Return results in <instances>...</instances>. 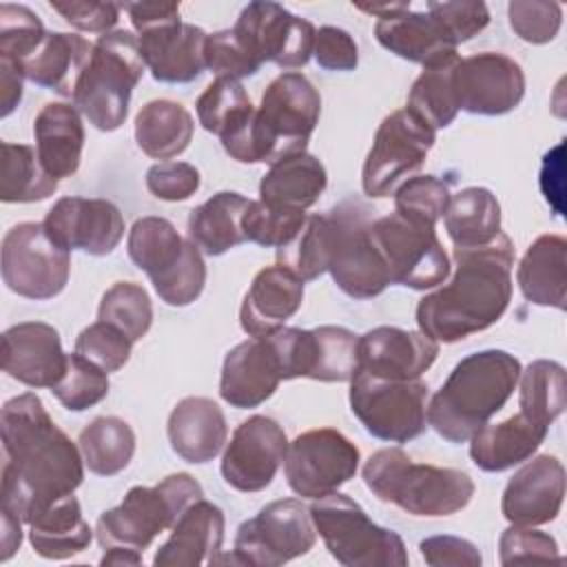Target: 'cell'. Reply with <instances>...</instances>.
I'll list each match as a JSON object with an SVG mask.
<instances>
[{"mask_svg":"<svg viewBox=\"0 0 567 567\" xmlns=\"http://www.w3.org/2000/svg\"><path fill=\"white\" fill-rule=\"evenodd\" d=\"M131 350H133V341L115 326L106 323V321H95L91 326H86L73 346V352H78L80 357L89 359L91 363L100 365L104 372H117L120 368H124L131 359Z\"/></svg>","mask_w":567,"mask_h":567,"instance_id":"obj_52","label":"cell"},{"mask_svg":"<svg viewBox=\"0 0 567 567\" xmlns=\"http://www.w3.org/2000/svg\"><path fill=\"white\" fill-rule=\"evenodd\" d=\"M512 31L527 44L551 42L563 24V7L547 0H512L507 4Z\"/></svg>","mask_w":567,"mask_h":567,"instance_id":"obj_53","label":"cell"},{"mask_svg":"<svg viewBox=\"0 0 567 567\" xmlns=\"http://www.w3.org/2000/svg\"><path fill=\"white\" fill-rule=\"evenodd\" d=\"M146 71L137 35L113 29L93 42L91 62L73 93V106L97 131H117L126 115L133 89Z\"/></svg>","mask_w":567,"mask_h":567,"instance_id":"obj_5","label":"cell"},{"mask_svg":"<svg viewBox=\"0 0 567 567\" xmlns=\"http://www.w3.org/2000/svg\"><path fill=\"white\" fill-rule=\"evenodd\" d=\"M122 9L128 13V20L137 33L182 22L177 2H124Z\"/></svg>","mask_w":567,"mask_h":567,"instance_id":"obj_61","label":"cell"},{"mask_svg":"<svg viewBox=\"0 0 567 567\" xmlns=\"http://www.w3.org/2000/svg\"><path fill=\"white\" fill-rule=\"evenodd\" d=\"M206 69H210L217 78L241 80L255 75L261 64L246 51L233 29H221L208 33L206 40Z\"/></svg>","mask_w":567,"mask_h":567,"instance_id":"obj_55","label":"cell"},{"mask_svg":"<svg viewBox=\"0 0 567 567\" xmlns=\"http://www.w3.org/2000/svg\"><path fill=\"white\" fill-rule=\"evenodd\" d=\"M321 95L299 71L279 73L264 91L252 122V164H268L306 153L319 124Z\"/></svg>","mask_w":567,"mask_h":567,"instance_id":"obj_7","label":"cell"},{"mask_svg":"<svg viewBox=\"0 0 567 567\" xmlns=\"http://www.w3.org/2000/svg\"><path fill=\"white\" fill-rule=\"evenodd\" d=\"M195 111L202 128L217 135L235 162L250 164V135L257 109L239 80L215 78L197 97Z\"/></svg>","mask_w":567,"mask_h":567,"instance_id":"obj_26","label":"cell"},{"mask_svg":"<svg viewBox=\"0 0 567 567\" xmlns=\"http://www.w3.org/2000/svg\"><path fill=\"white\" fill-rule=\"evenodd\" d=\"M370 235L385 264L390 284L430 290L450 277V257L432 226L412 221L394 210L372 219Z\"/></svg>","mask_w":567,"mask_h":567,"instance_id":"obj_12","label":"cell"},{"mask_svg":"<svg viewBox=\"0 0 567 567\" xmlns=\"http://www.w3.org/2000/svg\"><path fill=\"white\" fill-rule=\"evenodd\" d=\"M306 219V210L250 199L241 226L246 241L259 244L264 248H281L299 235Z\"/></svg>","mask_w":567,"mask_h":567,"instance_id":"obj_46","label":"cell"},{"mask_svg":"<svg viewBox=\"0 0 567 567\" xmlns=\"http://www.w3.org/2000/svg\"><path fill=\"white\" fill-rule=\"evenodd\" d=\"M204 286H206V264H204L202 250L190 239H186V248L177 266L168 275H164L159 281L153 284L157 297L173 308H184L197 301Z\"/></svg>","mask_w":567,"mask_h":567,"instance_id":"obj_51","label":"cell"},{"mask_svg":"<svg viewBox=\"0 0 567 567\" xmlns=\"http://www.w3.org/2000/svg\"><path fill=\"white\" fill-rule=\"evenodd\" d=\"M93 540V529L82 516L80 501L69 494L55 501L29 523V543L47 560H66L84 551Z\"/></svg>","mask_w":567,"mask_h":567,"instance_id":"obj_37","label":"cell"},{"mask_svg":"<svg viewBox=\"0 0 567 567\" xmlns=\"http://www.w3.org/2000/svg\"><path fill=\"white\" fill-rule=\"evenodd\" d=\"M22 69L18 62L9 60V58H0V100H2V109L0 115L9 117L16 106L22 100Z\"/></svg>","mask_w":567,"mask_h":567,"instance_id":"obj_62","label":"cell"},{"mask_svg":"<svg viewBox=\"0 0 567 567\" xmlns=\"http://www.w3.org/2000/svg\"><path fill=\"white\" fill-rule=\"evenodd\" d=\"M326 272L337 288L352 299H372L390 286L385 264L372 241V210L357 197H348L323 213Z\"/></svg>","mask_w":567,"mask_h":567,"instance_id":"obj_8","label":"cell"},{"mask_svg":"<svg viewBox=\"0 0 567 567\" xmlns=\"http://www.w3.org/2000/svg\"><path fill=\"white\" fill-rule=\"evenodd\" d=\"M310 518L330 556L346 567H405L403 538L370 520L365 509L339 489L315 498Z\"/></svg>","mask_w":567,"mask_h":567,"instance_id":"obj_9","label":"cell"},{"mask_svg":"<svg viewBox=\"0 0 567 567\" xmlns=\"http://www.w3.org/2000/svg\"><path fill=\"white\" fill-rule=\"evenodd\" d=\"M436 131L408 106L392 111L379 124L361 168V188L368 197H390L425 162Z\"/></svg>","mask_w":567,"mask_h":567,"instance_id":"obj_13","label":"cell"},{"mask_svg":"<svg viewBox=\"0 0 567 567\" xmlns=\"http://www.w3.org/2000/svg\"><path fill=\"white\" fill-rule=\"evenodd\" d=\"M452 84L458 111L472 115H505L525 97L520 64L496 51L458 58Z\"/></svg>","mask_w":567,"mask_h":567,"instance_id":"obj_17","label":"cell"},{"mask_svg":"<svg viewBox=\"0 0 567 567\" xmlns=\"http://www.w3.org/2000/svg\"><path fill=\"white\" fill-rule=\"evenodd\" d=\"M277 264L295 272L301 281L319 279L326 272V224L323 215H308L299 235L277 248Z\"/></svg>","mask_w":567,"mask_h":567,"instance_id":"obj_49","label":"cell"},{"mask_svg":"<svg viewBox=\"0 0 567 567\" xmlns=\"http://www.w3.org/2000/svg\"><path fill=\"white\" fill-rule=\"evenodd\" d=\"M518 408L540 425H551L565 410V368L551 359H536L518 377Z\"/></svg>","mask_w":567,"mask_h":567,"instance_id":"obj_43","label":"cell"},{"mask_svg":"<svg viewBox=\"0 0 567 567\" xmlns=\"http://www.w3.org/2000/svg\"><path fill=\"white\" fill-rule=\"evenodd\" d=\"M97 319L120 328L133 343L146 337L153 323V303L144 286L115 281L100 299Z\"/></svg>","mask_w":567,"mask_h":567,"instance_id":"obj_45","label":"cell"},{"mask_svg":"<svg viewBox=\"0 0 567 567\" xmlns=\"http://www.w3.org/2000/svg\"><path fill=\"white\" fill-rule=\"evenodd\" d=\"M520 361L507 350L463 357L427 403V425L447 443H465L503 410L516 390Z\"/></svg>","mask_w":567,"mask_h":567,"instance_id":"obj_3","label":"cell"},{"mask_svg":"<svg viewBox=\"0 0 567 567\" xmlns=\"http://www.w3.org/2000/svg\"><path fill=\"white\" fill-rule=\"evenodd\" d=\"M142 563V551L131 549V547H106L104 556L100 558V565H140Z\"/></svg>","mask_w":567,"mask_h":567,"instance_id":"obj_64","label":"cell"},{"mask_svg":"<svg viewBox=\"0 0 567 567\" xmlns=\"http://www.w3.org/2000/svg\"><path fill=\"white\" fill-rule=\"evenodd\" d=\"M93 44L64 31H47L42 44L20 64L24 80L49 89L62 97H73L89 62Z\"/></svg>","mask_w":567,"mask_h":567,"instance_id":"obj_31","label":"cell"},{"mask_svg":"<svg viewBox=\"0 0 567 567\" xmlns=\"http://www.w3.org/2000/svg\"><path fill=\"white\" fill-rule=\"evenodd\" d=\"M35 151L44 171L55 179L78 173L84 148L82 113L66 102H49L33 120Z\"/></svg>","mask_w":567,"mask_h":567,"instance_id":"obj_33","label":"cell"},{"mask_svg":"<svg viewBox=\"0 0 567 567\" xmlns=\"http://www.w3.org/2000/svg\"><path fill=\"white\" fill-rule=\"evenodd\" d=\"M0 153V199L4 204H33L58 190V179L44 171L33 146L2 142Z\"/></svg>","mask_w":567,"mask_h":567,"instance_id":"obj_42","label":"cell"},{"mask_svg":"<svg viewBox=\"0 0 567 567\" xmlns=\"http://www.w3.org/2000/svg\"><path fill=\"white\" fill-rule=\"evenodd\" d=\"M328 186L326 166L312 153L275 162L259 182V199L275 206L306 210L319 202Z\"/></svg>","mask_w":567,"mask_h":567,"instance_id":"obj_36","label":"cell"},{"mask_svg":"<svg viewBox=\"0 0 567 567\" xmlns=\"http://www.w3.org/2000/svg\"><path fill=\"white\" fill-rule=\"evenodd\" d=\"M450 186L436 175H412L394 190V210L412 221L436 226L450 204Z\"/></svg>","mask_w":567,"mask_h":567,"instance_id":"obj_48","label":"cell"},{"mask_svg":"<svg viewBox=\"0 0 567 567\" xmlns=\"http://www.w3.org/2000/svg\"><path fill=\"white\" fill-rule=\"evenodd\" d=\"M47 29L24 4H0V58L22 64L44 40Z\"/></svg>","mask_w":567,"mask_h":567,"instance_id":"obj_50","label":"cell"},{"mask_svg":"<svg viewBox=\"0 0 567 567\" xmlns=\"http://www.w3.org/2000/svg\"><path fill=\"white\" fill-rule=\"evenodd\" d=\"M171 450L186 463L213 461L228 443V423L221 408L208 396L177 401L166 421Z\"/></svg>","mask_w":567,"mask_h":567,"instance_id":"obj_30","label":"cell"},{"mask_svg":"<svg viewBox=\"0 0 567 567\" xmlns=\"http://www.w3.org/2000/svg\"><path fill=\"white\" fill-rule=\"evenodd\" d=\"M208 33L190 22H173L137 33L140 53L153 80L164 84H186L206 69Z\"/></svg>","mask_w":567,"mask_h":567,"instance_id":"obj_27","label":"cell"},{"mask_svg":"<svg viewBox=\"0 0 567 567\" xmlns=\"http://www.w3.org/2000/svg\"><path fill=\"white\" fill-rule=\"evenodd\" d=\"M456 62L458 55L434 66H425L408 93V109L414 111L434 131L450 126L458 113L452 84Z\"/></svg>","mask_w":567,"mask_h":567,"instance_id":"obj_44","label":"cell"},{"mask_svg":"<svg viewBox=\"0 0 567 567\" xmlns=\"http://www.w3.org/2000/svg\"><path fill=\"white\" fill-rule=\"evenodd\" d=\"M565 501V467L551 454L527 458L501 496V514L509 525L538 527L551 523Z\"/></svg>","mask_w":567,"mask_h":567,"instance_id":"obj_22","label":"cell"},{"mask_svg":"<svg viewBox=\"0 0 567 567\" xmlns=\"http://www.w3.org/2000/svg\"><path fill=\"white\" fill-rule=\"evenodd\" d=\"M516 284L523 297L543 308L565 310L567 299V241L560 235H540L525 250Z\"/></svg>","mask_w":567,"mask_h":567,"instance_id":"obj_34","label":"cell"},{"mask_svg":"<svg viewBox=\"0 0 567 567\" xmlns=\"http://www.w3.org/2000/svg\"><path fill=\"white\" fill-rule=\"evenodd\" d=\"M71 252L58 246L42 221H22L2 237V281L24 299L58 297L69 281Z\"/></svg>","mask_w":567,"mask_h":567,"instance_id":"obj_14","label":"cell"},{"mask_svg":"<svg viewBox=\"0 0 567 567\" xmlns=\"http://www.w3.org/2000/svg\"><path fill=\"white\" fill-rule=\"evenodd\" d=\"M359 447L334 427H315L301 432L284 458V472L290 489L301 498H323L354 478L359 470Z\"/></svg>","mask_w":567,"mask_h":567,"instance_id":"obj_15","label":"cell"},{"mask_svg":"<svg viewBox=\"0 0 567 567\" xmlns=\"http://www.w3.org/2000/svg\"><path fill=\"white\" fill-rule=\"evenodd\" d=\"M199 498H204V489L199 481L186 472L168 474L153 487L135 485L117 507L100 514L95 538L102 549L120 545L144 551Z\"/></svg>","mask_w":567,"mask_h":567,"instance_id":"obj_6","label":"cell"},{"mask_svg":"<svg viewBox=\"0 0 567 567\" xmlns=\"http://www.w3.org/2000/svg\"><path fill=\"white\" fill-rule=\"evenodd\" d=\"M501 565L516 563H551L563 560L554 536L538 532L536 527L509 525L498 538Z\"/></svg>","mask_w":567,"mask_h":567,"instance_id":"obj_54","label":"cell"},{"mask_svg":"<svg viewBox=\"0 0 567 567\" xmlns=\"http://www.w3.org/2000/svg\"><path fill=\"white\" fill-rule=\"evenodd\" d=\"M84 465L97 476H115L135 454V432L120 416H95L78 436Z\"/></svg>","mask_w":567,"mask_h":567,"instance_id":"obj_41","label":"cell"},{"mask_svg":"<svg viewBox=\"0 0 567 567\" xmlns=\"http://www.w3.org/2000/svg\"><path fill=\"white\" fill-rule=\"evenodd\" d=\"M250 199L235 190H219L188 215V239L208 257H219L246 241L244 213Z\"/></svg>","mask_w":567,"mask_h":567,"instance_id":"obj_35","label":"cell"},{"mask_svg":"<svg viewBox=\"0 0 567 567\" xmlns=\"http://www.w3.org/2000/svg\"><path fill=\"white\" fill-rule=\"evenodd\" d=\"M419 551H421L423 560L432 567H445V565L478 567L483 563V556L472 540L452 536V534L430 536V538L421 540Z\"/></svg>","mask_w":567,"mask_h":567,"instance_id":"obj_60","label":"cell"},{"mask_svg":"<svg viewBox=\"0 0 567 567\" xmlns=\"http://www.w3.org/2000/svg\"><path fill=\"white\" fill-rule=\"evenodd\" d=\"M317 540L310 509L297 498H279L264 505L257 516L237 527L233 554H219L215 565L235 563L252 567H279L306 556Z\"/></svg>","mask_w":567,"mask_h":567,"instance_id":"obj_10","label":"cell"},{"mask_svg":"<svg viewBox=\"0 0 567 567\" xmlns=\"http://www.w3.org/2000/svg\"><path fill=\"white\" fill-rule=\"evenodd\" d=\"M454 248H478L494 241L501 230V204L489 188L467 186L450 197L443 215Z\"/></svg>","mask_w":567,"mask_h":567,"instance_id":"obj_39","label":"cell"},{"mask_svg":"<svg viewBox=\"0 0 567 567\" xmlns=\"http://www.w3.org/2000/svg\"><path fill=\"white\" fill-rule=\"evenodd\" d=\"M286 365L288 379L350 381L359 370V334L343 326L286 328Z\"/></svg>","mask_w":567,"mask_h":567,"instance_id":"obj_21","label":"cell"},{"mask_svg":"<svg viewBox=\"0 0 567 567\" xmlns=\"http://www.w3.org/2000/svg\"><path fill=\"white\" fill-rule=\"evenodd\" d=\"M2 516V536H0V560L7 563L22 545V518H18L13 512L0 507Z\"/></svg>","mask_w":567,"mask_h":567,"instance_id":"obj_63","label":"cell"},{"mask_svg":"<svg viewBox=\"0 0 567 567\" xmlns=\"http://www.w3.org/2000/svg\"><path fill=\"white\" fill-rule=\"evenodd\" d=\"M42 226L64 250H82L93 257L113 252L126 230L120 208L100 197H60Z\"/></svg>","mask_w":567,"mask_h":567,"instance_id":"obj_19","label":"cell"},{"mask_svg":"<svg viewBox=\"0 0 567 567\" xmlns=\"http://www.w3.org/2000/svg\"><path fill=\"white\" fill-rule=\"evenodd\" d=\"M312 55L326 71H354L359 64V47L354 38L339 27H321L315 35Z\"/></svg>","mask_w":567,"mask_h":567,"instance_id":"obj_59","label":"cell"},{"mask_svg":"<svg viewBox=\"0 0 567 567\" xmlns=\"http://www.w3.org/2000/svg\"><path fill=\"white\" fill-rule=\"evenodd\" d=\"M439 357V343L421 330L377 326L359 337V370L381 379H421Z\"/></svg>","mask_w":567,"mask_h":567,"instance_id":"obj_25","label":"cell"},{"mask_svg":"<svg viewBox=\"0 0 567 567\" xmlns=\"http://www.w3.org/2000/svg\"><path fill=\"white\" fill-rule=\"evenodd\" d=\"M109 388V372L73 352L66 357V370L62 379L51 388V394L69 412H84L106 399Z\"/></svg>","mask_w":567,"mask_h":567,"instance_id":"obj_47","label":"cell"},{"mask_svg":"<svg viewBox=\"0 0 567 567\" xmlns=\"http://www.w3.org/2000/svg\"><path fill=\"white\" fill-rule=\"evenodd\" d=\"M235 35L259 62H272L281 69H301L308 64L317 29L310 20L290 13L277 2H248L235 27Z\"/></svg>","mask_w":567,"mask_h":567,"instance_id":"obj_16","label":"cell"},{"mask_svg":"<svg viewBox=\"0 0 567 567\" xmlns=\"http://www.w3.org/2000/svg\"><path fill=\"white\" fill-rule=\"evenodd\" d=\"M350 410L379 441L408 443L427 427V383L357 372L350 379Z\"/></svg>","mask_w":567,"mask_h":567,"instance_id":"obj_11","label":"cell"},{"mask_svg":"<svg viewBox=\"0 0 567 567\" xmlns=\"http://www.w3.org/2000/svg\"><path fill=\"white\" fill-rule=\"evenodd\" d=\"M514 244L501 233L478 248H454V275L416 306L419 330L436 343H456L492 328L512 301Z\"/></svg>","mask_w":567,"mask_h":567,"instance_id":"obj_2","label":"cell"},{"mask_svg":"<svg viewBox=\"0 0 567 567\" xmlns=\"http://www.w3.org/2000/svg\"><path fill=\"white\" fill-rule=\"evenodd\" d=\"M4 450L0 507L31 523L55 501L73 494L84 481V458L49 416L35 392L4 401L0 410Z\"/></svg>","mask_w":567,"mask_h":567,"instance_id":"obj_1","label":"cell"},{"mask_svg":"<svg viewBox=\"0 0 567 567\" xmlns=\"http://www.w3.org/2000/svg\"><path fill=\"white\" fill-rule=\"evenodd\" d=\"M549 427L523 412L501 423H485L470 436V458L483 472H505L525 463L545 441Z\"/></svg>","mask_w":567,"mask_h":567,"instance_id":"obj_32","label":"cell"},{"mask_svg":"<svg viewBox=\"0 0 567 567\" xmlns=\"http://www.w3.org/2000/svg\"><path fill=\"white\" fill-rule=\"evenodd\" d=\"M288 452L286 430L270 416L252 414L241 421L221 454V476L237 492L266 489Z\"/></svg>","mask_w":567,"mask_h":567,"instance_id":"obj_18","label":"cell"},{"mask_svg":"<svg viewBox=\"0 0 567 567\" xmlns=\"http://www.w3.org/2000/svg\"><path fill=\"white\" fill-rule=\"evenodd\" d=\"M66 357L60 332L44 321H22L2 332V370L22 385L53 388Z\"/></svg>","mask_w":567,"mask_h":567,"instance_id":"obj_23","label":"cell"},{"mask_svg":"<svg viewBox=\"0 0 567 567\" xmlns=\"http://www.w3.org/2000/svg\"><path fill=\"white\" fill-rule=\"evenodd\" d=\"M135 142L153 159L168 162L182 155L195 133L193 115L173 100H151L135 115Z\"/></svg>","mask_w":567,"mask_h":567,"instance_id":"obj_38","label":"cell"},{"mask_svg":"<svg viewBox=\"0 0 567 567\" xmlns=\"http://www.w3.org/2000/svg\"><path fill=\"white\" fill-rule=\"evenodd\" d=\"M365 487L383 503L412 516H452L474 496L470 474L454 467L414 463L401 447H381L363 463Z\"/></svg>","mask_w":567,"mask_h":567,"instance_id":"obj_4","label":"cell"},{"mask_svg":"<svg viewBox=\"0 0 567 567\" xmlns=\"http://www.w3.org/2000/svg\"><path fill=\"white\" fill-rule=\"evenodd\" d=\"M281 381L284 370L270 337H248L224 357L219 396L237 410H248L266 403Z\"/></svg>","mask_w":567,"mask_h":567,"instance_id":"obj_24","label":"cell"},{"mask_svg":"<svg viewBox=\"0 0 567 567\" xmlns=\"http://www.w3.org/2000/svg\"><path fill=\"white\" fill-rule=\"evenodd\" d=\"M199 171L188 162H157L146 171V188L164 202H184L199 190Z\"/></svg>","mask_w":567,"mask_h":567,"instance_id":"obj_57","label":"cell"},{"mask_svg":"<svg viewBox=\"0 0 567 567\" xmlns=\"http://www.w3.org/2000/svg\"><path fill=\"white\" fill-rule=\"evenodd\" d=\"M303 303V281L275 264L259 270L244 295L239 326L248 337H268L284 328Z\"/></svg>","mask_w":567,"mask_h":567,"instance_id":"obj_28","label":"cell"},{"mask_svg":"<svg viewBox=\"0 0 567 567\" xmlns=\"http://www.w3.org/2000/svg\"><path fill=\"white\" fill-rule=\"evenodd\" d=\"M184 248L186 239L177 233V228L168 219L155 215L135 219L126 239L131 261L148 275L151 284L159 281L177 266Z\"/></svg>","mask_w":567,"mask_h":567,"instance_id":"obj_40","label":"cell"},{"mask_svg":"<svg viewBox=\"0 0 567 567\" xmlns=\"http://www.w3.org/2000/svg\"><path fill=\"white\" fill-rule=\"evenodd\" d=\"M51 9L60 13L73 29L84 31V33H109L120 20L122 4L115 2H93V0H69V2H58L51 0Z\"/></svg>","mask_w":567,"mask_h":567,"instance_id":"obj_58","label":"cell"},{"mask_svg":"<svg viewBox=\"0 0 567 567\" xmlns=\"http://www.w3.org/2000/svg\"><path fill=\"white\" fill-rule=\"evenodd\" d=\"M427 13L443 27L447 38L458 47L478 35L489 24V9L481 0L427 2Z\"/></svg>","mask_w":567,"mask_h":567,"instance_id":"obj_56","label":"cell"},{"mask_svg":"<svg viewBox=\"0 0 567 567\" xmlns=\"http://www.w3.org/2000/svg\"><path fill=\"white\" fill-rule=\"evenodd\" d=\"M226 518L224 512L199 498L177 518L171 527V536L157 549L153 565L155 567H197L215 565V558L221 554Z\"/></svg>","mask_w":567,"mask_h":567,"instance_id":"obj_29","label":"cell"},{"mask_svg":"<svg viewBox=\"0 0 567 567\" xmlns=\"http://www.w3.org/2000/svg\"><path fill=\"white\" fill-rule=\"evenodd\" d=\"M357 9L377 16V42L401 60L416 62L423 69L445 62L456 53V44L427 11H410L408 2L357 4Z\"/></svg>","mask_w":567,"mask_h":567,"instance_id":"obj_20","label":"cell"}]
</instances>
